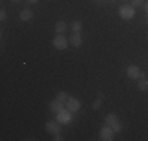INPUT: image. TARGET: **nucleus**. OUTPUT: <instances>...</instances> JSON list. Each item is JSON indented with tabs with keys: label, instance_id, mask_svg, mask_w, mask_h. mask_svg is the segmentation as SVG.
I'll return each instance as SVG.
<instances>
[{
	"label": "nucleus",
	"instance_id": "f257e3e1",
	"mask_svg": "<svg viewBox=\"0 0 148 141\" xmlns=\"http://www.w3.org/2000/svg\"><path fill=\"white\" fill-rule=\"evenodd\" d=\"M118 16L121 17L123 20H131L134 16H136V8L132 5H121L118 8Z\"/></svg>",
	"mask_w": 148,
	"mask_h": 141
},
{
	"label": "nucleus",
	"instance_id": "f03ea898",
	"mask_svg": "<svg viewBox=\"0 0 148 141\" xmlns=\"http://www.w3.org/2000/svg\"><path fill=\"white\" fill-rule=\"evenodd\" d=\"M106 124L110 125L112 129H114L115 133L121 132V130H123V125H121V122L118 121V118H117V115H115V113H109V115L106 116Z\"/></svg>",
	"mask_w": 148,
	"mask_h": 141
},
{
	"label": "nucleus",
	"instance_id": "7ed1b4c3",
	"mask_svg": "<svg viewBox=\"0 0 148 141\" xmlns=\"http://www.w3.org/2000/svg\"><path fill=\"white\" fill-rule=\"evenodd\" d=\"M55 121H58L60 124H69L73 121V113L66 110V108H63L58 113H55Z\"/></svg>",
	"mask_w": 148,
	"mask_h": 141
},
{
	"label": "nucleus",
	"instance_id": "20e7f679",
	"mask_svg": "<svg viewBox=\"0 0 148 141\" xmlns=\"http://www.w3.org/2000/svg\"><path fill=\"white\" fill-rule=\"evenodd\" d=\"M68 39H66L63 35H57V36L54 38V41H52V45H54L57 50H65L66 47H68Z\"/></svg>",
	"mask_w": 148,
	"mask_h": 141
},
{
	"label": "nucleus",
	"instance_id": "39448f33",
	"mask_svg": "<svg viewBox=\"0 0 148 141\" xmlns=\"http://www.w3.org/2000/svg\"><path fill=\"white\" fill-rule=\"evenodd\" d=\"M65 107H66V110H69L71 113H76L80 110V100L77 97H69L65 102Z\"/></svg>",
	"mask_w": 148,
	"mask_h": 141
},
{
	"label": "nucleus",
	"instance_id": "423d86ee",
	"mask_svg": "<svg viewBox=\"0 0 148 141\" xmlns=\"http://www.w3.org/2000/svg\"><path fill=\"white\" fill-rule=\"evenodd\" d=\"M114 133H115L114 129H112L110 125H107V124L99 130V136H101V140H103V141H112V140H114Z\"/></svg>",
	"mask_w": 148,
	"mask_h": 141
},
{
	"label": "nucleus",
	"instance_id": "0eeeda50",
	"mask_svg": "<svg viewBox=\"0 0 148 141\" xmlns=\"http://www.w3.org/2000/svg\"><path fill=\"white\" fill-rule=\"evenodd\" d=\"M140 72H142V70L137 68L136 64L128 66V69H126V75H128V79H131V80H139Z\"/></svg>",
	"mask_w": 148,
	"mask_h": 141
},
{
	"label": "nucleus",
	"instance_id": "6e6552de",
	"mask_svg": "<svg viewBox=\"0 0 148 141\" xmlns=\"http://www.w3.org/2000/svg\"><path fill=\"white\" fill-rule=\"evenodd\" d=\"M60 127H62V124H60L58 121H51L46 124V130H47V133H51V135H57V133H60Z\"/></svg>",
	"mask_w": 148,
	"mask_h": 141
},
{
	"label": "nucleus",
	"instance_id": "1a4fd4ad",
	"mask_svg": "<svg viewBox=\"0 0 148 141\" xmlns=\"http://www.w3.org/2000/svg\"><path fill=\"white\" fill-rule=\"evenodd\" d=\"M69 42H71L73 47H80L82 45V35L77 33V31H73L71 38H69Z\"/></svg>",
	"mask_w": 148,
	"mask_h": 141
},
{
	"label": "nucleus",
	"instance_id": "9d476101",
	"mask_svg": "<svg viewBox=\"0 0 148 141\" xmlns=\"http://www.w3.org/2000/svg\"><path fill=\"white\" fill-rule=\"evenodd\" d=\"M49 108H51L54 113H58L60 110H63V108H66V107H65L63 102L58 100V99H54V100H51V104H49Z\"/></svg>",
	"mask_w": 148,
	"mask_h": 141
},
{
	"label": "nucleus",
	"instance_id": "9b49d317",
	"mask_svg": "<svg viewBox=\"0 0 148 141\" xmlns=\"http://www.w3.org/2000/svg\"><path fill=\"white\" fill-rule=\"evenodd\" d=\"M19 17H21L22 22H29V20L33 19V11H30V9H22L19 14Z\"/></svg>",
	"mask_w": 148,
	"mask_h": 141
},
{
	"label": "nucleus",
	"instance_id": "f8f14e48",
	"mask_svg": "<svg viewBox=\"0 0 148 141\" xmlns=\"http://www.w3.org/2000/svg\"><path fill=\"white\" fill-rule=\"evenodd\" d=\"M66 30V24L63 22V20H58L57 24H55V31H57V35H63Z\"/></svg>",
	"mask_w": 148,
	"mask_h": 141
},
{
	"label": "nucleus",
	"instance_id": "ddd939ff",
	"mask_svg": "<svg viewBox=\"0 0 148 141\" xmlns=\"http://www.w3.org/2000/svg\"><path fill=\"white\" fill-rule=\"evenodd\" d=\"M137 88H139L140 91H148V80L147 79H139V82H137Z\"/></svg>",
	"mask_w": 148,
	"mask_h": 141
},
{
	"label": "nucleus",
	"instance_id": "4468645a",
	"mask_svg": "<svg viewBox=\"0 0 148 141\" xmlns=\"http://www.w3.org/2000/svg\"><path fill=\"white\" fill-rule=\"evenodd\" d=\"M55 99H58L60 102H63V104H65V102L69 99V96H68V93H65V91H60V93H57Z\"/></svg>",
	"mask_w": 148,
	"mask_h": 141
},
{
	"label": "nucleus",
	"instance_id": "2eb2a0df",
	"mask_svg": "<svg viewBox=\"0 0 148 141\" xmlns=\"http://www.w3.org/2000/svg\"><path fill=\"white\" fill-rule=\"evenodd\" d=\"M71 28H73V31L80 33V30H82V22H80V20H74V22L71 24Z\"/></svg>",
	"mask_w": 148,
	"mask_h": 141
},
{
	"label": "nucleus",
	"instance_id": "dca6fc26",
	"mask_svg": "<svg viewBox=\"0 0 148 141\" xmlns=\"http://www.w3.org/2000/svg\"><path fill=\"white\" fill-rule=\"evenodd\" d=\"M131 5L134 6V8H140V6L145 5V0H132Z\"/></svg>",
	"mask_w": 148,
	"mask_h": 141
},
{
	"label": "nucleus",
	"instance_id": "f3484780",
	"mask_svg": "<svg viewBox=\"0 0 148 141\" xmlns=\"http://www.w3.org/2000/svg\"><path fill=\"white\" fill-rule=\"evenodd\" d=\"M101 104H103V100H101V99H96V100L93 102V110H98V108L101 107Z\"/></svg>",
	"mask_w": 148,
	"mask_h": 141
},
{
	"label": "nucleus",
	"instance_id": "a211bd4d",
	"mask_svg": "<svg viewBox=\"0 0 148 141\" xmlns=\"http://www.w3.org/2000/svg\"><path fill=\"white\" fill-rule=\"evenodd\" d=\"M6 19V11L5 9H0V20H5Z\"/></svg>",
	"mask_w": 148,
	"mask_h": 141
},
{
	"label": "nucleus",
	"instance_id": "6ab92c4d",
	"mask_svg": "<svg viewBox=\"0 0 148 141\" xmlns=\"http://www.w3.org/2000/svg\"><path fill=\"white\" fill-rule=\"evenodd\" d=\"M54 136H55V138H54L55 141H63V136L60 135V133H57V135H54Z\"/></svg>",
	"mask_w": 148,
	"mask_h": 141
},
{
	"label": "nucleus",
	"instance_id": "aec40b11",
	"mask_svg": "<svg viewBox=\"0 0 148 141\" xmlns=\"http://www.w3.org/2000/svg\"><path fill=\"white\" fill-rule=\"evenodd\" d=\"M143 8H145V11L148 13V2H145V5H143Z\"/></svg>",
	"mask_w": 148,
	"mask_h": 141
},
{
	"label": "nucleus",
	"instance_id": "412c9836",
	"mask_svg": "<svg viewBox=\"0 0 148 141\" xmlns=\"http://www.w3.org/2000/svg\"><path fill=\"white\" fill-rule=\"evenodd\" d=\"M27 2H29V3H36L38 0H27Z\"/></svg>",
	"mask_w": 148,
	"mask_h": 141
},
{
	"label": "nucleus",
	"instance_id": "4be33fe9",
	"mask_svg": "<svg viewBox=\"0 0 148 141\" xmlns=\"http://www.w3.org/2000/svg\"><path fill=\"white\" fill-rule=\"evenodd\" d=\"M11 2H14V3H17V2H19V0H11Z\"/></svg>",
	"mask_w": 148,
	"mask_h": 141
},
{
	"label": "nucleus",
	"instance_id": "5701e85b",
	"mask_svg": "<svg viewBox=\"0 0 148 141\" xmlns=\"http://www.w3.org/2000/svg\"><path fill=\"white\" fill-rule=\"evenodd\" d=\"M147 25H148V16H147Z\"/></svg>",
	"mask_w": 148,
	"mask_h": 141
}]
</instances>
